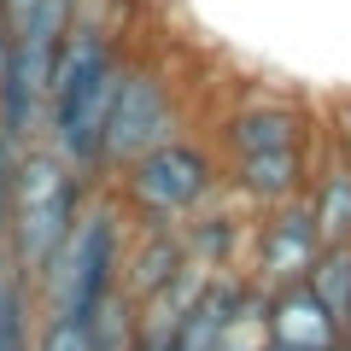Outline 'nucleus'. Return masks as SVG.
Masks as SVG:
<instances>
[{"label": "nucleus", "instance_id": "1", "mask_svg": "<svg viewBox=\"0 0 351 351\" xmlns=\"http://www.w3.org/2000/svg\"><path fill=\"white\" fill-rule=\"evenodd\" d=\"M117 47L88 24H71L53 53V76H47V100H41V123H47V147L71 164L76 176H88L100 164V135L112 117L117 82H123Z\"/></svg>", "mask_w": 351, "mask_h": 351}, {"label": "nucleus", "instance_id": "2", "mask_svg": "<svg viewBox=\"0 0 351 351\" xmlns=\"http://www.w3.org/2000/svg\"><path fill=\"white\" fill-rule=\"evenodd\" d=\"M82 211V176L59 158L53 147H29L12 164L6 188H0V228H6V263L36 287L59 240L71 234Z\"/></svg>", "mask_w": 351, "mask_h": 351}, {"label": "nucleus", "instance_id": "3", "mask_svg": "<svg viewBox=\"0 0 351 351\" xmlns=\"http://www.w3.org/2000/svg\"><path fill=\"white\" fill-rule=\"evenodd\" d=\"M117 263H123V217L112 205H82L71 234L59 240V252L29 287L41 299V316H82L88 322L117 293Z\"/></svg>", "mask_w": 351, "mask_h": 351}, {"label": "nucleus", "instance_id": "4", "mask_svg": "<svg viewBox=\"0 0 351 351\" xmlns=\"http://www.w3.org/2000/svg\"><path fill=\"white\" fill-rule=\"evenodd\" d=\"M217 188V164L205 147L170 135L152 152H141L135 164L117 170V199L135 223H182V217H199V205Z\"/></svg>", "mask_w": 351, "mask_h": 351}, {"label": "nucleus", "instance_id": "5", "mask_svg": "<svg viewBox=\"0 0 351 351\" xmlns=\"http://www.w3.org/2000/svg\"><path fill=\"white\" fill-rule=\"evenodd\" d=\"M176 129V100H170V82L147 64H123V82H117V100L112 117H106V135H100V164L94 170H123L135 164L141 152H152L158 141H170Z\"/></svg>", "mask_w": 351, "mask_h": 351}, {"label": "nucleus", "instance_id": "6", "mask_svg": "<svg viewBox=\"0 0 351 351\" xmlns=\"http://www.w3.org/2000/svg\"><path fill=\"white\" fill-rule=\"evenodd\" d=\"M316 252H322V234H316V223H311V205L304 199L269 205L263 223H258V240H252V276L269 293L293 287V281H304V269L316 263Z\"/></svg>", "mask_w": 351, "mask_h": 351}, {"label": "nucleus", "instance_id": "7", "mask_svg": "<svg viewBox=\"0 0 351 351\" xmlns=\"http://www.w3.org/2000/svg\"><path fill=\"white\" fill-rule=\"evenodd\" d=\"M252 299H258V287H252L246 276H234V269L211 276L199 287V299H193V311L176 322V334L164 339V346H170V351H217L228 334H234V322L246 316Z\"/></svg>", "mask_w": 351, "mask_h": 351}, {"label": "nucleus", "instance_id": "8", "mask_svg": "<svg viewBox=\"0 0 351 351\" xmlns=\"http://www.w3.org/2000/svg\"><path fill=\"white\" fill-rule=\"evenodd\" d=\"M182 263H188L182 228L176 223H141L135 246H123V263H117V293L135 304V299H147L152 287H164Z\"/></svg>", "mask_w": 351, "mask_h": 351}, {"label": "nucleus", "instance_id": "9", "mask_svg": "<svg viewBox=\"0 0 351 351\" xmlns=\"http://www.w3.org/2000/svg\"><path fill=\"white\" fill-rule=\"evenodd\" d=\"M258 316H263V339H276V346H293V351H322L328 339L339 334L334 316L311 299V293L293 281V287H276L258 299Z\"/></svg>", "mask_w": 351, "mask_h": 351}, {"label": "nucleus", "instance_id": "10", "mask_svg": "<svg viewBox=\"0 0 351 351\" xmlns=\"http://www.w3.org/2000/svg\"><path fill=\"white\" fill-rule=\"evenodd\" d=\"M223 141H228V158H252V152H293V147H304V117H299V106L252 100V106H240V112L223 123Z\"/></svg>", "mask_w": 351, "mask_h": 351}, {"label": "nucleus", "instance_id": "11", "mask_svg": "<svg viewBox=\"0 0 351 351\" xmlns=\"http://www.w3.org/2000/svg\"><path fill=\"white\" fill-rule=\"evenodd\" d=\"M228 176L246 199H258L263 211L269 205H287L304 193V147L293 152H252V158H228Z\"/></svg>", "mask_w": 351, "mask_h": 351}, {"label": "nucleus", "instance_id": "12", "mask_svg": "<svg viewBox=\"0 0 351 351\" xmlns=\"http://www.w3.org/2000/svg\"><path fill=\"white\" fill-rule=\"evenodd\" d=\"M304 205H311V223L322 234V246H351V164L322 170L316 188L304 193Z\"/></svg>", "mask_w": 351, "mask_h": 351}, {"label": "nucleus", "instance_id": "13", "mask_svg": "<svg viewBox=\"0 0 351 351\" xmlns=\"http://www.w3.org/2000/svg\"><path fill=\"white\" fill-rule=\"evenodd\" d=\"M299 287L311 293V299L334 316V328L346 334V328H351V246H322Z\"/></svg>", "mask_w": 351, "mask_h": 351}, {"label": "nucleus", "instance_id": "14", "mask_svg": "<svg viewBox=\"0 0 351 351\" xmlns=\"http://www.w3.org/2000/svg\"><path fill=\"white\" fill-rule=\"evenodd\" d=\"M29 311H36V293L0 252V351H29V334H36Z\"/></svg>", "mask_w": 351, "mask_h": 351}, {"label": "nucleus", "instance_id": "15", "mask_svg": "<svg viewBox=\"0 0 351 351\" xmlns=\"http://www.w3.org/2000/svg\"><path fill=\"white\" fill-rule=\"evenodd\" d=\"M88 334H94V351H135V346H141V334H135V304H129L123 293H112L100 311L88 316Z\"/></svg>", "mask_w": 351, "mask_h": 351}, {"label": "nucleus", "instance_id": "16", "mask_svg": "<svg viewBox=\"0 0 351 351\" xmlns=\"http://www.w3.org/2000/svg\"><path fill=\"white\" fill-rule=\"evenodd\" d=\"M29 351H94V334L82 316H41L29 334Z\"/></svg>", "mask_w": 351, "mask_h": 351}, {"label": "nucleus", "instance_id": "17", "mask_svg": "<svg viewBox=\"0 0 351 351\" xmlns=\"http://www.w3.org/2000/svg\"><path fill=\"white\" fill-rule=\"evenodd\" d=\"M322 351H351V334H334V339H328Z\"/></svg>", "mask_w": 351, "mask_h": 351}, {"label": "nucleus", "instance_id": "18", "mask_svg": "<svg viewBox=\"0 0 351 351\" xmlns=\"http://www.w3.org/2000/svg\"><path fill=\"white\" fill-rule=\"evenodd\" d=\"M0 82H6V36H0Z\"/></svg>", "mask_w": 351, "mask_h": 351}, {"label": "nucleus", "instance_id": "19", "mask_svg": "<svg viewBox=\"0 0 351 351\" xmlns=\"http://www.w3.org/2000/svg\"><path fill=\"white\" fill-rule=\"evenodd\" d=\"M258 351H293V346H276V339H263V346Z\"/></svg>", "mask_w": 351, "mask_h": 351}, {"label": "nucleus", "instance_id": "20", "mask_svg": "<svg viewBox=\"0 0 351 351\" xmlns=\"http://www.w3.org/2000/svg\"><path fill=\"white\" fill-rule=\"evenodd\" d=\"M346 334H351V328H346Z\"/></svg>", "mask_w": 351, "mask_h": 351}]
</instances>
